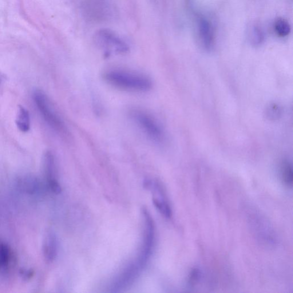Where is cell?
I'll use <instances>...</instances> for the list:
<instances>
[{
    "instance_id": "6da1fadb",
    "label": "cell",
    "mask_w": 293,
    "mask_h": 293,
    "mask_svg": "<svg viewBox=\"0 0 293 293\" xmlns=\"http://www.w3.org/2000/svg\"><path fill=\"white\" fill-rule=\"evenodd\" d=\"M106 82L116 88L132 92H146L152 86L150 78L140 74L124 70H112L106 72Z\"/></svg>"
},
{
    "instance_id": "7a4b0ae2",
    "label": "cell",
    "mask_w": 293,
    "mask_h": 293,
    "mask_svg": "<svg viewBox=\"0 0 293 293\" xmlns=\"http://www.w3.org/2000/svg\"><path fill=\"white\" fill-rule=\"evenodd\" d=\"M130 117L138 128L150 140L156 144H162L165 140V134L159 122L153 116L144 110H134Z\"/></svg>"
},
{
    "instance_id": "3957f363",
    "label": "cell",
    "mask_w": 293,
    "mask_h": 293,
    "mask_svg": "<svg viewBox=\"0 0 293 293\" xmlns=\"http://www.w3.org/2000/svg\"><path fill=\"white\" fill-rule=\"evenodd\" d=\"M97 45L106 54H124L128 52L130 46L125 40L113 30L102 29L94 35Z\"/></svg>"
},
{
    "instance_id": "277c9868",
    "label": "cell",
    "mask_w": 293,
    "mask_h": 293,
    "mask_svg": "<svg viewBox=\"0 0 293 293\" xmlns=\"http://www.w3.org/2000/svg\"><path fill=\"white\" fill-rule=\"evenodd\" d=\"M34 101L44 120L51 128L60 133L66 132L64 122L50 104L48 98L40 90H36L34 94Z\"/></svg>"
},
{
    "instance_id": "5b68a950",
    "label": "cell",
    "mask_w": 293,
    "mask_h": 293,
    "mask_svg": "<svg viewBox=\"0 0 293 293\" xmlns=\"http://www.w3.org/2000/svg\"><path fill=\"white\" fill-rule=\"evenodd\" d=\"M82 9L86 17L94 21H104L113 13L108 0H83Z\"/></svg>"
},
{
    "instance_id": "8992f818",
    "label": "cell",
    "mask_w": 293,
    "mask_h": 293,
    "mask_svg": "<svg viewBox=\"0 0 293 293\" xmlns=\"http://www.w3.org/2000/svg\"><path fill=\"white\" fill-rule=\"evenodd\" d=\"M198 21V34L202 46L210 50L215 43V30L212 23L207 18L201 17Z\"/></svg>"
},
{
    "instance_id": "52a82bcc",
    "label": "cell",
    "mask_w": 293,
    "mask_h": 293,
    "mask_svg": "<svg viewBox=\"0 0 293 293\" xmlns=\"http://www.w3.org/2000/svg\"><path fill=\"white\" fill-rule=\"evenodd\" d=\"M58 250V244L54 234H47L44 242L43 253L45 258L48 262H52L56 258Z\"/></svg>"
},
{
    "instance_id": "ba28073f",
    "label": "cell",
    "mask_w": 293,
    "mask_h": 293,
    "mask_svg": "<svg viewBox=\"0 0 293 293\" xmlns=\"http://www.w3.org/2000/svg\"><path fill=\"white\" fill-rule=\"evenodd\" d=\"M152 192L158 196V198L155 196L153 198L154 205L162 215L169 218L172 215V209L168 202L164 199L163 190H162L161 186H158Z\"/></svg>"
},
{
    "instance_id": "9c48e42d",
    "label": "cell",
    "mask_w": 293,
    "mask_h": 293,
    "mask_svg": "<svg viewBox=\"0 0 293 293\" xmlns=\"http://www.w3.org/2000/svg\"><path fill=\"white\" fill-rule=\"evenodd\" d=\"M43 168L47 182L56 180L54 158L50 152H46L44 156Z\"/></svg>"
},
{
    "instance_id": "30bf717a",
    "label": "cell",
    "mask_w": 293,
    "mask_h": 293,
    "mask_svg": "<svg viewBox=\"0 0 293 293\" xmlns=\"http://www.w3.org/2000/svg\"><path fill=\"white\" fill-rule=\"evenodd\" d=\"M18 128L22 132H29L30 128V114L24 106H19L16 120Z\"/></svg>"
},
{
    "instance_id": "8fae6325",
    "label": "cell",
    "mask_w": 293,
    "mask_h": 293,
    "mask_svg": "<svg viewBox=\"0 0 293 293\" xmlns=\"http://www.w3.org/2000/svg\"><path fill=\"white\" fill-rule=\"evenodd\" d=\"M280 174L282 183L288 188H292L293 182L292 166L290 162L284 160L281 162Z\"/></svg>"
},
{
    "instance_id": "7c38bea8",
    "label": "cell",
    "mask_w": 293,
    "mask_h": 293,
    "mask_svg": "<svg viewBox=\"0 0 293 293\" xmlns=\"http://www.w3.org/2000/svg\"><path fill=\"white\" fill-rule=\"evenodd\" d=\"M249 38L252 46H258L262 45L264 40L262 29L258 26H253L249 30Z\"/></svg>"
},
{
    "instance_id": "4fadbf2b",
    "label": "cell",
    "mask_w": 293,
    "mask_h": 293,
    "mask_svg": "<svg viewBox=\"0 0 293 293\" xmlns=\"http://www.w3.org/2000/svg\"><path fill=\"white\" fill-rule=\"evenodd\" d=\"M274 30L280 37L284 38L290 33L291 26L286 20L278 18L274 23Z\"/></svg>"
},
{
    "instance_id": "5bb4252c",
    "label": "cell",
    "mask_w": 293,
    "mask_h": 293,
    "mask_svg": "<svg viewBox=\"0 0 293 293\" xmlns=\"http://www.w3.org/2000/svg\"><path fill=\"white\" fill-rule=\"evenodd\" d=\"M10 258V248L2 242H0V270H4L8 266Z\"/></svg>"
},
{
    "instance_id": "9a60e30c",
    "label": "cell",
    "mask_w": 293,
    "mask_h": 293,
    "mask_svg": "<svg viewBox=\"0 0 293 293\" xmlns=\"http://www.w3.org/2000/svg\"><path fill=\"white\" fill-rule=\"evenodd\" d=\"M22 188L26 192L33 193L36 190L38 186V181L33 178H26L22 180L20 183Z\"/></svg>"
},
{
    "instance_id": "2e32d148",
    "label": "cell",
    "mask_w": 293,
    "mask_h": 293,
    "mask_svg": "<svg viewBox=\"0 0 293 293\" xmlns=\"http://www.w3.org/2000/svg\"><path fill=\"white\" fill-rule=\"evenodd\" d=\"M280 106L278 105L273 104L268 106L267 110V116L270 118L276 120L280 116Z\"/></svg>"
},
{
    "instance_id": "e0dca14e",
    "label": "cell",
    "mask_w": 293,
    "mask_h": 293,
    "mask_svg": "<svg viewBox=\"0 0 293 293\" xmlns=\"http://www.w3.org/2000/svg\"><path fill=\"white\" fill-rule=\"evenodd\" d=\"M49 188L54 193L58 194L62 192V188L57 180L47 182Z\"/></svg>"
}]
</instances>
